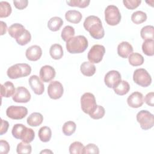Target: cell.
<instances>
[{"instance_id": "cell-17", "label": "cell", "mask_w": 154, "mask_h": 154, "mask_svg": "<svg viewBox=\"0 0 154 154\" xmlns=\"http://www.w3.org/2000/svg\"><path fill=\"white\" fill-rule=\"evenodd\" d=\"M42 55V48L38 45H32L29 47L25 52V56L26 58L32 61H35L39 60Z\"/></svg>"}, {"instance_id": "cell-19", "label": "cell", "mask_w": 154, "mask_h": 154, "mask_svg": "<svg viewBox=\"0 0 154 154\" xmlns=\"http://www.w3.org/2000/svg\"><path fill=\"white\" fill-rule=\"evenodd\" d=\"M16 91L13 84L10 81H6L1 85V97H10L13 96Z\"/></svg>"}, {"instance_id": "cell-27", "label": "cell", "mask_w": 154, "mask_h": 154, "mask_svg": "<svg viewBox=\"0 0 154 154\" xmlns=\"http://www.w3.org/2000/svg\"><path fill=\"white\" fill-rule=\"evenodd\" d=\"M38 137L42 142L46 143L49 141L52 137V131L48 126H43L40 128L38 132Z\"/></svg>"}, {"instance_id": "cell-34", "label": "cell", "mask_w": 154, "mask_h": 154, "mask_svg": "<svg viewBox=\"0 0 154 154\" xmlns=\"http://www.w3.org/2000/svg\"><path fill=\"white\" fill-rule=\"evenodd\" d=\"M84 146L79 141H75L69 146V153L70 154L84 153Z\"/></svg>"}, {"instance_id": "cell-25", "label": "cell", "mask_w": 154, "mask_h": 154, "mask_svg": "<svg viewBox=\"0 0 154 154\" xmlns=\"http://www.w3.org/2000/svg\"><path fill=\"white\" fill-rule=\"evenodd\" d=\"M49 54L54 60L61 59L63 56V50L61 45L57 43L52 45L50 48Z\"/></svg>"}, {"instance_id": "cell-15", "label": "cell", "mask_w": 154, "mask_h": 154, "mask_svg": "<svg viewBox=\"0 0 154 154\" xmlns=\"http://www.w3.org/2000/svg\"><path fill=\"white\" fill-rule=\"evenodd\" d=\"M55 70L54 67L49 65H45L40 70V79L45 82L51 81L55 76Z\"/></svg>"}, {"instance_id": "cell-16", "label": "cell", "mask_w": 154, "mask_h": 154, "mask_svg": "<svg viewBox=\"0 0 154 154\" xmlns=\"http://www.w3.org/2000/svg\"><path fill=\"white\" fill-rule=\"evenodd\" d=\"M127 103L130 107L137 108L141 107L144 103L143 95L139 91L132 93L127 99Z\"/></svg>"}, {"instance_id": "cell-39", "label": "cell", "mask_w": 154, "mask_h": 154, "mask_svg": "<svg viewBox=\"0 0 154 154\" xmlns=\"http://www.w3.org/2000/svg\"><path fill=\"white\" fill-rule=\"evenodd\" d=\"M105 113V108L101 105H97V107L94 111L90 114V117L93 119L98 120L102 118Z\"/></svg>"}, {"instance_id": "cell-30", "label": "cell", "mask_w": 154, "mask_h": 154, "mask_svg": "<svg viewBox=\"0 0 154 154\" xmlns=\"http://www.w3.org/2000/svg\"><path fill=\"white\" fill-rule=\"evenodd\" d=\"M146 19L147 14L142 11H137L134 12L131 16V20L135 24H141L144 22Z\"/></svg>"}, {"instance_id": "cell-2", "label": "cell", "mask_w": 154, "mask_h": 154, "mask_svg": "<svg viewBox=\"0 0 154 154\" xmlns=\"http://www.w3.org/2000/svg\"><path fill=\"white\" fill-rule=\"evenodd\" d=\"M87 38L84 35H77L70 38L66 42V49L70 54H79L84 52L88 48Z\"/></svg>"}, {"instance_id": "cell-3", "label": "cell", "mask_w": 154, "mask_h": 154, "mask_svg": "<svg viewBox=\"0 0 154 154\" xmlns=\"http://www.w3.org/2000/svg\"><path fill=\"white\" fill-rule=\"evenodd\" d=\"M11 134L15 138L21 140L23 142L28 144L32 142L35 137V133L33 129L28 128L20 123H17L13 126Z\"/></svg>"}, {"instance_id": "cell-37", "label": "cell", "mask_w": 154, "mask_h": 154, "mask_svg": "<svg viewBox=\"0 0 154 154\" xmlns=\"http://www.w3.org/2000/svg\"><path fill=\"white\" fill-rule=\"evenodd\" d=\"M17 153L19 154L20 153H26L29 154L31 153L32 147L30 144L24 142H20L18 143L16 148Z\"/></svg>"}, {"instance_id": "cell-11", "label": "cell", "mask_w": 154, "mask_h": 154, "mask_svg": "<svg viewBox=\"0 0 154 154\" xmlns=\"http://www.w3.org/2000/svg\"><path fill=\"white\" fill-rule=\"evenodd\" d=\"M64 89L61 83L58 81L51 82L48 87V94L52 99H58L63 94Z\"/></svg>"}, {"instance_id": "cell-44", "label": "cell", "mask_w": 154, "mask_h": 154, "mask_svg": "<svg viewBox=\"0 0 154 154\" xmlns=\"http://www.w3.org/2000/svg\"><path fill=\"white\" fill-rule=\"evenodd\" d=\"M153 99H154L153 92H150V93H148L146 95L145 98H144V101L148 105H149L150 106H153V105H154Z\"/></svg>"}, {"instance_id": "cell-1", "label": "cell", "mask_w": 154, "mask_h": 154, "mask_svg": "<svg viewBox=\"0 0 154 154\" xmlns=\"http://www.w3.org/2000/svg\"><path fill=\"white\" fill-rule=\"evenodd\" d=\"M85 29L89 32L90 35L95 39H101L105 35L104 29L100 19L96 16L87 17L83 23Z\"/></svg>"}, {"instance_id": "cell-21", "label": "cell", "mask_w": 154, "mask_h": 154, "mask_svg": "<svg viewBox=\"0 0 154 154\" xmlns=\"http://www.w3.org/2000/svg\"><path fill=\"white\" fill-rule=\"evenodd\" d=\"M82 16L81 12L77 10H69L65 14L66 19L73 23H78L81 22Z\"/></svg>"}, {"instance_id": "cell-40", "label": "cell", "mask_w": 154, "mask_h": 154, "mask_svg": "<svg viewBox=\"0 0 154 154\" xmlns=\"http://www.w3.org/2000/svg\"><path fill=\"white\" fill-rule=\"evenodd\" d=\"M141 0H123V3L126 8L129 10H134L137 8L141 4Z\"/></svg>"}, {"instance_id": "cell-35", "label": "cell", "mask_w": 154, "mask_h": 154, "mask_svg": "<svg viewBox=\"0 0 154 154\" xmlns=\"http://www.w3.org/2000/svg\"><path fill=\"white\" fill-rule=\"evenodd\" d=\"M75 35V29L69 25L66 26L61 31V38L64 42H67Z\"/></svg>"}, {"instance_id": "cell-29", "label": "cell", "mask_w": 154, "mask_h": 154, "mask_svg": "<svg viewBox=\"0 0 154 154\" xmlns=\"http://www.w3.org/2000/svg\"><path fill=\"white\" fill-rule=\"evenodd\" d=\"M129 63L132 66H139L143 64L144 57L139 53H131L128 57Z\"/></svg>"}, {"instance_id": "cell-36", "label": "cell", "mask_w": 154, "mask_h": 154, "mask_svg": "<svg viewBox=\"0 0 154 154\" xmlns=\"http://www.w3.org/2000/svg\"><path fill=\"white\" fill-rule=\"evenodd\" d=\"M25 28L22 24L17 23H14L9 27L8 33L11 37L14 38L16 35H17L20 31H22Z\"/></svg>"}, {"instance_id": "cell-23", "label": "cell", "mask_w": 154, "mask_h": 154, "mask_svg": "<svg viewBox=\"0 0 154 154\" xmlns=\"http://www.w3.org/2000/svg\"><path fill=\"white\" fill-rule=\"evenodd\" d=\"M80 70L84 75L86 76H91L96 72V67L90 62L84 61L81 65Z\"/></svg>"}, {"instance_id": "cell-13", "label": "cell", "mask_w": 154, "mask_h": 154, "mask_svg": "<svg viewBox=\"0 0 154 154\" xmlns=\"http://www.w3.org/2000/svg\"><path fill=\"white\" fill-rule=\"evenodd\" d=\"M14 102L17 103H26L31 99V94L24 87H19L16 89L14 94L12 96Z\"/></svg>"}, {"instance_id": "cell-14", "label": "cell", "mask_w": 154, "mask_h": 154, "mask_svg": "<svg viewBox=\"0 0 154 154\" xmlns=\"http://www.w3.org/2000/svg\"><path fill=\"white\" fill-rule=\"evenodd\" d=\"M29 84L35 94H42L45 91L44 84L37 75H32L28 79Z\"/></svg>"}, {"instance_id": "cell-4", "label": "cell", "mask_w": 154, "mask_h": 154, "mask_svg": "<svg viewBox=\"0 0 154 154\" xmlns=\"http://www.w3.org/2000/svg\"><path fill=\"white\" fill-rule=\"evenodd\" d=\"M31 72V67L29 65L26 63H18L10 67L7 71V75L10 79H14L27 76Z\"/></svg>"}, {"instance_id": "cell-46", "label": "cell", "mask_w": 154, "mask_h": 154, "mask_svg": "<svg viewBox=\"0 0 154 154\" xmlns=\"http://www.w3.org/2000/svg\"><path fill=\"white\" fill-rule=\"evenodd\" d=\"M1 35H2L6 33L7 29V24L3 21H1Z\"/></svg>"}, {"instance_id": "cell-47", "label": "cell", "mask_w": 154, "mask_h": 154, "mask_svg": "<svg viewBox=\"0 0 154 154\" xmlns=\"http://www.w3.org/2000/svg\"><path fill=\"white\" fill-rule=\"evenodd\" d=\"M52 153L53 152L51 151V150H49L48 149H45L42 152H40V153Z\"/></svg>"}, {"instance_id": "cell-32", "label": "cell", "mask_w": 154, "mask_h": 154, "mask_svg": "<svg viewBox=\"0 0 154 154\" xmlns=\"http://www.w3.org/2000/svg\"><path fill=\"white\" fill-rule=\"evenodd\" d=\"M76 125L74 122L67 121L65 122L63 126V132L66 136L72 135L76 131Z\"/></svg>"}, {"instance_id": "cell-41", "label": "cell", "mask_w": 154, "mask_h": 154, "mask_svg": "<svg viewBox=\"0 0 154 154\" xmlns=\"http://www.w3.org/2000/svg\"><path fill=\"white\" fill-rule=\"evenodd\" d=\"M84 153H99V150L98 147L93 143L88 144L84 147Z\"/></svg>"}, {"instance_id": "cell-7", "label": "cell", "mask_w": 154, "mask_h": 154, "mask_svg": "<svg viewBox=\"0 0 154 154\" xmlns=\"http://www.w3.org/2000/svg\"><path fill=\"white\" fill-rule=\"evenodd\" d=\"M136 117L140 127L144 130H148L154 125V116L147 110L140 111Z\"/></svg>"}, {"instance_id": "cell-20", "label": "cell", "mask_w": 154, "mask_h": 154, "mask_svg": "<svg viewBox=\"0 0 154 154\" xmlns=\"http://www.w3.org/2000/svg\"><path fill=\"white\" fill-rule=\"evenodd\" d=\"M17 43L21 46H24L28 44L31 39V35L30 32L24 29L22 31H20L17 35L14 37Z\"/></svg>"}, {"instance_id": "cell-9", "label": "cell", "mask_w": 154, "mask_h": 154, "mask_svg": "<svg viewBox=\"0 0 154 154\" xmlns=\"http://www.w3.org/2000/svg\"><path fill=\"white\" fill-rule=\"evenodd\" d=\"M105 52V48L100 45H94L90 49L87 58L91 63H99L103 58Z\"/></svg>"}, {"instance_id": "cell-45", "label": "cell", "mask_w": 154, "mask_h": 154, "mask_svg": "<svg viewBox=\"0 0 154 154\" xmlns=\"http://www.w3.org/2000/svg\"><path fill=\"white\" fill-rule=\"evenodd\" d=\"M9 127V123L7 121L1 119V125L0 130V135H2L4 134H5L7 132L8 128Z\"/></svg>"}, {"instance_id": "cell-22", "label": "cell", "mask_w": 154, "mask_h": 154, "mask_svg": "<svg viewBox=\"0 0 154 154\" xmlns=\"http://www.w3.org/2000/svg\"><path fill=\"white\" fill-rule=\"evenodd\" d=\"M43 120V117L39 112H33L27 118L26 122L28 125L31 126L36 127L40 125Z\"/></svg>"}, {"instance_id": "cell-43", "label": "cell", "mask_w": 154, "mask_h": 154, "mask_svg": "<svg viewBox=\"0 0 154 154\" xmlns=\"http://www.w3.org/2000/svg\"><path fill=\"white\" fill-rule=\"evenodd\" d=\"M13 4L16 8L19 10H23L28 6V1L27 0L13 1Z\"/></svg>"}, {"instance_id": "cell-18", "label": "cell", "mask_w": 154, "mask_h": 154, "mask_svg": "<svg viewBox=\"0 0 154 154\" xmlns=\"http://www.w3.org/2000/svg\"><path fill=\"white\" fill-rule=\"evenodd\" d=\"M132 52L133 48L132 45L127 42H122L117 46V54L122 58H128Z\"/></svg>"}, {"instance_id": "cell-10", "label": "cell", "mask_w": 154, "mask_h": 154, "mask_svg": "<svg viewBox=\"0 0 154 154\" xmlns=\"http://www.w3.org/2000/svg\"><path fill=\"white\" fill-rule=\"evenodd\" d=\"M28 114V109L25 106L11 105L7 108L6 114L10 119L20 120L23 119Z\"/></svg>"}, {"instance_id": "cell-12", "label": "cell", "mask_w": 154, "mask_h": 154, "mask_svg": "<svg viewBox=\"0 0 154 154\" xmlns=\"http://www.w3.org/2000/svg\"><path fill=\"white\" fill-rule=\"evenodd\" d=\"M121 81L120 73L114 70L107 72L104 78L105 84L108 88H115Z\"/></svg>"}, {"instance_id": "cell-42", "label": "cell", "mask_w": 154, "mask_h": 154, "mask_svg": "<svg viewBox=\"0 0 154 154\" xmlns=\"http://www.w3.org/2000/svg\"><path fill=\"white\" fill-rule=\"evenodd\" d=\"M10 149L8 143L4 140L0 141V153L1 154H7Z\"/></svg>"}, {"instance_id": "cell-26", "label": "cell", "mask_w": 154, "mask_h": 154, "mask_svg": "<svg viewBox=\"0 0 154 154\" xmlns=\"http://www.w3.org/2000/svg\"><path fill=\"white\" fill-rule=\"evenodd\" d=\"M116 94L119 96H123L127 94L130 90V85L126 81H121L120 83L113 88Z\"/></svg>"}, {"instance_id": "cell-33", "label": "cell", "mask_w": 154, "mask_h": 154, "mask_svg": "<svg viewBox=\"0 0 154 154\" xmlns=\"http://www.w3.org/2000/svg\"><path fill=\"white\" fill-rule=\"evenodd\" d=\"M12 11L10 4L7 1L0 2V17H7L9 16Z\"/></svg>"}, {"instance_id": "cell-24", "label": "cell", "mask_w": 154, "mask_h": 154, "mask_svg": "<svg viewBox=\"0 0 154 154\" xmlns=\"http://www.w3.org/2000/svg\"><path fill=\"white\" fill-rule=\"evenodd\" d=\"M63 24V19L57 16L51 17L48 22V27L52 31H58Z\"/></svg>"}, {"instance_id": "cell-38", "label": "cell", "mask_w": 154, "mask_h": 154, "mask_svg": "<svg viewBox=\"0 0 154 154\" xmlns=\"http://www.w3.org/2000/svg\"><path fill=\"white\" fill-rule=\"evenodd\" d=\"M90 1L89 0H71L67 1L66 3L71 7H78L79 8H85L88 6Z\"/></svg>"}, {"instance_id": "cell-8", "label": "cell", "mask_w": 154, "mask_h": 154, "mask_svg": "<svg viewBox=\"0 0 154 154\" xmlns=\"http://www.w3.org/2000/svg\"><path fill=\"white\" fill-rule=\"evenodd\" d=\"M133 80L138 85L147 87L152 82V78L147 71L143 68L136 69L133 74Z\"/></svg>"}, {"instance_id": "cell-5", "label": "cell", "mask_w": 154, "mask_h": 154, "mask_svg": "<svg viewBox=\"0 0 154 154\" xmlns=\"http://www.w3.org/2000/svg\"><path fill=\"white\" fill-rule=\"evenodd\" d=\"M121 14L119 8L114 5H109L105 10V20L107 24L115 26L121 20Z\"/></svg>"}, {"instance_id": "cell-6", "label": "cell", "mask_w": 154, "mask_h": 154, "mask_svg": "<svg viewBox=\"0 0 154 154\" xmlns=\"http://www.w3.org/2000/svg\"><path fill=\"white\" fill-rule=\"evenodd\" d=\"M81 106L84 112L91 114L97 107L94 96L91 93H85L81 97Z\"/></svg>"}, {"instance_id": "cell-31", "label": "cell", "mask_w": 154, "mask_h": 154, "mask_svg": "<svg viewBox=\"0 0 154 154\" xmlns=\"http://www.w3.org/2000/svg\"><path fill=\"white\" fill-rule=\"evenodd\" d=\"M153 45V40H145L142 45V50L143 53L147 56H153L154 55Z\"/></svg>"}, {"instance_id": "cell-28", "label": "cell", "mask_w": 154, "mask_h": 154, "mask_svg": "<svg viewBox=\"0 0 154 154\" xmlns=\"http://www.w3.org/2000/svg\"><path fill=\"white\" fill-rule=\"evenodd\" d=\"M141 38L144 40H153L154 27L152 25H147L142 28L140 31Z\"/></svg>"}]
</instances>
